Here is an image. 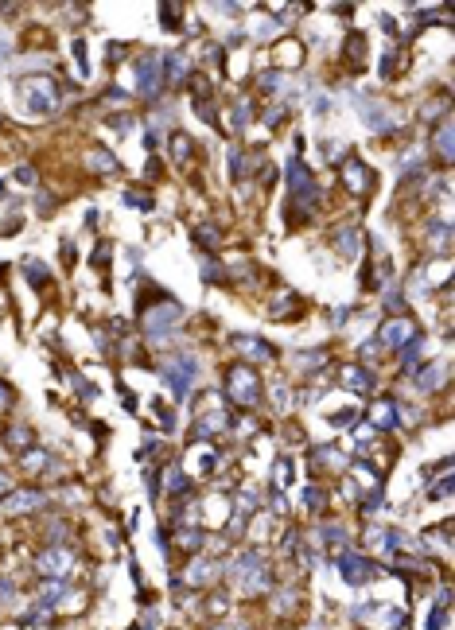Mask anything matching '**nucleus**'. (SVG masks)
<instances>
[{"label":"nucleus","mask_w":455,"mask_h":630,"mask_svg":"<svg viewBox=\"0 0 455 630\" xmlns=\"http://www.w3.org/2000/svg\"><path fill=\"white\" fill-rule=\"evenodd\" d=\"M4 55H8V39H0V59H4Z\"/></svg>","instance_id":"54"},{"label":"nucleus","mask_w":455,"mask_h":630,"mask_svg":"<svg viewBox=\"0 0 455 630\" xmlns=\"http://www.w3.org/2000/svg\"><path fill=\"white\" fill-rule=\"evenodd\" d=\"M12 401H16V393L8 389V381H0V409H12Z\"/></svg>","instance_id":"42"},{"label":"nucleus","mask_w":455,"mask_h":630,"mask_svg":"<svg viewBox=\"0 0 455 630\" xmlns=\"http://www.w3.org/2000/svg\"><path fill=\"white\" fill-rule=\"evenodd\" d=\"M230 175L238 179V175H249V156L241 152V148H230Z\"/></svg>","instance_id":"25"},{"label":"nucleus","mask_w":455,"mask_h":630,"mask_svg":"<svg viewBox=\"0 0 455 630\" xmlns=\"http://www.w3.org/2000/svg\"><path fill=\"white\" fill-rule=\"evenodd\" d=\"M43 502H47L43 490H12V494H8V514H32V509H39Z\"/></svg>","instance_id":"12"},{"label":"nucleus","mask_w":455,"mask_h":630,"mask_svg":"<svg viewBox=\"0 0 455 630\" xmlns=\"http://www.w3.org/2000/svg\"><path fill=\"white\" fill-rule=\"evenodd\" d=\"M226 393L238 405H245V409H253L257 401H261V386H257V374H253L249 366H234L226 377Z\"/></svg>","instance_id":"5"},{"label":"nucleus","mask_w":455,"mask_h":630,"mask_svg":"<svg viewBox=\"0 0 455 630\" xmlns=\"http://www.w3.org/2000/svg\"><path fill=\"white\" fill-rule=\"evenodd\" d=\"M203 277H206V280H226V273H222L218 265H210V261H206V265H203Z\"/></svg>","instance_id":"48"},{"label":"nucleus","mask_w":455,"mask_h":630,"mask_svg":"<svg viewBox=\"0 0 455 630\" xmlns=\"http://www.w3.org/2000/svg\"><path fill=\"white\" fill-rule=\"evenodd\" d=\"M86 164H90L94 171H113V168H117V160L109 156V152H90V156H86Z\"/></svg>","instance_id":"29"},{"label":"nucleus","mask_w":455,"mask_h":630,"mask_svg":"<svg viewBox=\"0 0 455 630\" xmlns=\"http://www.w3.org/2000/svg\"><path fill=\"white\" fill-rule=\"evenodd\" d=\"M447 238H452V226H447V222H436V226H432V242L440 245V249H447Z\"/></svg>","instance_id":"31"},{"label":"nucleus","mask_w":455,"mask_h":630,"mask_svg":"<svg viewBox=\"0 0 455 630\" xmlns=\"http://www.w3.org/2000/svg\"><path fill=\"white\" fill-rule=\"evenodd\" d=\"M447 494H452V475H443V479H440V486L432 490V498H447Z\"/></svg>","instance_id":"45"},{"label":"nucleus","mask_w":455,"mask_h":630,"mask_svg":"<svg viewBox=\"0 0 455 630\" xmlns=\"http://www.w3.org/2000/svg\"><path fill=\"white\" fill-rule=\"evenodd\" d=\"M180 541H183L187 549H199V545H203V537L195 533V529H183V533H180Z\"/></svg>","instance_id":"43"},{"label":"nucleus","mask_w":455,"mask_h":630,"mask_svg":"<svg viewBox=\"0 0 455 630\" xmlns=\"http://www.w3.org/2000/svg\"><path fill=\"white\" fill-rule=\"evenodd\" d=\"M323 541L327 545H343L347 537H343V525H323Z\"/></svg>","instance_id":"35"},{"label":"nucleus","mask_w":455,"mask_h":630,"mask_svg":"<svg viewBox=\"0 0 455 630\" xmlns=\"http://www.w3.org/2000/svg\"><path fill=\"white\" fill-rule=\"evenodd\" d=\"M132 125H136V121H132L129 113H121V117H113V129H121V133H129ZM121 133H117V136H121Z\"/></svg>","instance_id":"46"},{"label":"nucleus","mask_w":455,"mask_h":630,"mask_svg":"<svg viewBox=\"0 0 455 630\" xmlns=\"http://www.w3.org/2000/svg\"><path fill=\"white\" fill-rule=\"evenodd\" d=\"M195 238H199L203 245H218V234L214 230H195Z\"/></svg>","instance_id":"50"},{"label":"nucleus","mask_w":455,"mask_h":630,"mask_svg":"<svg viewBox=\"0 0 455 630\" xmlns=\"http://www.w3.org/2000/svg\"><path fill=\"white\" fill-rule=\"evenodd\" d=\"M144 486L156 494V490H160V471H148V475H144Z\"/></svg>","instance_id":"51"},{"label":"nucleus","mask_w":455,"mask_h":630,"mask_svg":"<svg viewBox=\"0 0 455 630\" xmlns=\"http://www.w3.org/2000/svg\"><path fill=\"white\" fill-rule=\"evenodd\" d=\"M288 183H292V203L304 206V214H312L315 203H319V187H315L312 171L304 168L299 160H292V164H288Z\"/></svg>","instance_id":"4"},{"label":"nucleus","mask_w":455,"mask_h":630,"mask_svg":"<svg viewBox=\"0 0 455 630\" xmlns=\"http://www.w3.org/2000/svg\"><path fill=\"white\" fill-rule=\"evenodd\" d=\"M373 509H382V486H373L370 494L362 498V514H373Z\"/></svg>","instance_id":"32"},{"label":"nucleus","mask_w":455,"mask_h":630,"mask_svg":"<svg viewBox=\"0 0 455 630\" xmlns=\"http://www.w3.org/2000/svg\"><path fill=\"white\" fill-rule=\"evenodd\" d=\"M319 362H323V354H319V351H312V354H296V366H299V370H315Z\"/></svg>","instance_id":"34"},{"label":"nucleus","mask_w":455,"mask_h":630,"mask_svg":"<svg viewBox=\"0 0 455 630\" xmlns=\"http://www.w3.org/2000/svg\"><path fill=\"white\" fill-rule=\"evenodd\" d=\"M343 179H347L350 194H366V191H370V171H366V164L354 160V156L343 164Z\"/></svg>","instance_id":"10"},{"label":"nucleus","mask_w":455,"mask_h":630,"mask_svg":"<svg viewBox=\"0 0 455 630\" xmlns=\"http://www.w3.org/2000/svg\"><path fill=\"white\" fill-rule=\"evenodd\" d=\"M362 43H366L362 36H347V59H350V62H358V55H362Z\"/></svg>","instance_id":"36"},{"label":"nucleus","mask_w":455,"mask_h":630,"mask_svg":"<svg viewBox=\"0 0 455 630\" xmlns=\"http://www.w3.org/2000/svg\"><path fill=\"white\" fill-rule=\"evenodd\" d=\"M249 117H253V113H249V105H245V101H238V105H234V125H245Z\"/></svg>","instance_id":"41"},{"label":"nucleus","mask_w":455,"mask_h":630,"mask_svg":"<svg viewBox=\"0 0 455 630\" xmlns=\"http://www.w3.org/2000/svg\"><path fill=\"white\" fill-rule=\"evenodd\" d=\"M171 148H175V156H180V160L191 156V140H187V136H175V140H171Z\"/></svg>","instance_id":"40"},{"label":"nucleus","mask_w":455,"mask_h":630,"mask_svg":"<svg viewBox=\"0 0 455 630\" xmlns=\"http://www.w3.org/2000/svg\"><path fill=\"white\" fill-rule=\"evenodd\" d=\"M168 490L171 494H187V490H191V479L175 467V471H168Z\"/></svg>","instance_id":"28"},{"label":"nucleus","mask_w":455,"mask_h":630,"mask_svg":"<svg viewBox=\"0 0 455 630\" xmlns=\"http://www.w3.org/2000/svg\"><path fill=\"white\" fill-rule=\"evenodd\" d=\"M443 377H447V366H428V370H420V389H440Z\"/></svg>","instance_id":"19"},{"label":"nucleus","mask_w":455,"mask_h":630,"mask_svg":"<svg viewBox=\"0 0 455 630\" xmlns=\"http://www.w3.org/2000/svg\"><path fill=\"white\" fill-rule=\"evenodd\" d=\"M339 249H343L347 257L358 253V226H343V230H339Z\"/></svg>","instance_id":"24"},{"label":"nucleus","mask_w":455,"mask_h":630,"mask_svg":"<svg viewBox=\"0 0 455 630\" xmlns=\"http://www.w3.org/2000/svg\"><path fill=\"white\" fill-rule=\"evenodd\" d=\"M393 401H378L373 405V412H370V420H373V428H393L397 425V416H393Z\"/></svg>","instance_id":"17"},{"label":"nucleus","mask_w":455,"mask_h":630,"mask_svg":"<svg viewBox=\"0 0 455 630\" xmlns=\"http://www.w3.org/2000/svg\"><path fill=\"white\" fill-rule=\"evenodd\" d=\"M8 494H12V483H8V475L0 471V498H8Z\"/></svg>","instance_id":"53"},{"label":"nucleus","mask_w":455,"mask_h":630,"mask_svg":"<svg viewBox=\"0 0 455 630\" xmlns=\"http://www.w3.org/2000/svg\"><path fill=\"white\" fill-rule=\"evenodd\" d=\"M183 319V307L175 300H168V296H160L156 307H148L144 312V331H148V339H164L175 323Z\"/></svg>","instance_id":"3"},{"label":"nucleus","mask_w":455,"mask_h":630,"mask_svg":"<svg viewBox=\"0 0 455 630\" xmlns=\"http://www.w3.org/2000/svg\"><path fill=\"white\" fill-rule=\"evenodd\" d=\"M160 144V133L156 129H148V133H144V148H156Z\"/></svg>","instance_id":"52"},{"label":"nucleus","mask_w":455,"mask_h":630,"mask_svg":"<svg viewBox=\"0 0 455 630\" xmlns=\"http://www.w3.org/2000/svg\"><path fill=\"white\" fill-rule=\"evenodd\" d=\"M447 627V607H436L428 615V622H424V630H443Z\"/></svg>","instance_id":"30"},{"label":"nucleus","mask_w":455,"mask_h":630,"mask_svg":"<svg viewBox=\"0 0 455 630\" xmlns=\"http://www.w3.org/2000/svg\"><path fill=\"white\" fill-rule=\"evenodd\" d=\"M195 377H199V362H195L191 354H171L168 366H164V381H168V389L175 393L180 401L191 397V386H195Z\"/></svg>","instance_id":"1"},{"label":"nucleus","mask_w":455,"mask_h":630,"mask_svg":"<svg viewBox=\"0 0 455 630\" xmlns=\"http://www.w3.org/2000/svg\"><path fill=\"white\" fill-rule=\"evenodd\" d=\"M382 74H385V78H393V74H397V59H393V51H389V55L382 59Z\"/></svg>","instance_id":"47"},{"label":"nucleus","mask_w":455,"mask_h":630,"mask_svg":"<svg viewBox=\"0 0 455 630\" xmlns=\"http://www.w3.org/2000/svg\"><path fill=\"white\" fill-rule=\"evenodd\" d=\"M24 273H27V280H32L36 288H39V284H47V277H51L47 265H43V261H36V257H24Z\"/></svg>","instance_id":"22"},{"label":"nucleus","mask_w":455,"mask_h":630,"mask_svg":"<svg viewBox=\"0 0 455 630\" xmlns=\"http://www.w3.org/2000/svg\"><path fill=\"white\" fill-rule=\"evenodd\" d=\"M288 471H292V463H288V459H280V463H276V483H280V486H284L288 479H292Z\"/></svg>","instance_id":"44"},{"label":"nucleus","mask_w":455,"mask_h":630,"mask_svg":"<svg viewBox=\"0 0 455 630\" xmlns=\"http://www.w3.org/2000/svg\"><path fill=\"white\" fill-rule=\"evenodd\" d=\"M20 94H24V110L32 117H43V113L59 110V86L51 82V78H27Z\"/></svg>","instance_id":"2"},{"label":"nucleus","mask_w":455,"mask_h":630,"mask_svg":"<svg viewBox=\"0 0 455 630\" xmlns=\"http://www.w3.org/2000/svg\"><path fill=\"white\" fill-rule=\"evenodd\" d=\"M436 148H440L443 164H452V125H440L436 129Z\"/></svg>","instance_id":"26"},{"label":"nucleus","mask_w":455,"mask_h":630,"mask_svg":"<svg viewBox=\"0 0 455 630\" xmlns=\"http://www.w3.org/2000/svg\"><path fill=\"white\" fill-rule=\"evenodd\" d=\"M373 381H378V377H373V370H366V366H347V370H343V386L354 389V393H370Z\"/></svg>","instance_id":"13"},{"label":"nucleus","mask_w":455,"mask_h":630,"mask_svg":"<svg viewBox=\"0 0 455 630\" xmlns=\"http://www.w3.org/2000/svg\"><path fill=\"white\" fill-rule=\"evenodd\" d=\"M20 463H24V471H43L47 467V451L32 444L27 451H20Z\"/></svg>","instance_id":"18"},{"label":"nucleus","mask_w":455,"mask_h":630,"mask_svg":"<svg viewBox=\"0 0 455 630\" xmlns=\"http://www.w3.org/2000/svg\"><path fill=\"white\" fill-rule=\"evenodd\" d=\"M354 101H358V113L362 117H366V121L373 125V129H378V133H385V129H389V113L382 110V105H378V101H373V97H354Z\"/></svg>","instance_id":"14"},{"label":"nucleus","mask_w":455,"mask_h":630,"mask_svg":"<svg viewBox=\"0 0 455 630\" xmlns=\"http://www.w3.org/2000/svg\"><path fill=\"white\" fill-rule=\"evenodd\" d=\"M136 78H140V94L152 101V97L160 94V82H164V71H160V59H156V55L140 59V66H136Z\"/></svg>","instance_id":"9"},{"label":"nucleus","mask_w":455,"mask_h":630,"mask_svg":"<svg viewBox=\"0 0 455 630\" xmlns=\"http://www.w3.org/2000/svg\"><path fill=\"white\" fill-rule=\"evenodd\" d=\"M234 346H238L245 358H253V362H269V358L276 354L273 346H269L265 339H257V335H238V339H234Z\"/></svg>","instance_id":"11"},{"label":"nucleus","mask_w":455,"mask_h":630,"mask_svg":"<svg viewBox=\"0 0 455 630\" xmlns=\"http://www.w3.org/2000/svg\"><path fill=\"white\" fill-rule=\"evenodd\" d=\"M354 420H358V412H354V409H343L339 416H331V425H335V428H347V425H354Z\"/></svg>","instance_id":"37"},{"label":"nucleus","mask_w":455,"mask_h":630,"mask_svg":"<svg viewBox=\"0 0 455 630\" xmlns=\"http://www.w3.org/2000/svg\"><path fill=\"white\" fill-rule=\"evenodd\" d=\"M214 568H218L214 560H195L191 568L183 572V580H187V583H195V588H203L206 580H214Z\"/></svg>","instance_id":"16"},{"label":"nucleus","mask_w":455,"mask_h":630,"mask_svg":"<svg viewBox=\"0 0 455 630\" xmlns=\"http://www.w3.org/2000/svg\"><path fill=\"white\" fill-rule=\"evenodd\" d=\"M417 362H420V335H413V339L401 346V370H413Z\"/></svg>","instance_id":"23"},{"label":"nucleus","mask_w":455,"mask_h":630,"mask_svg":"<svg viewBox=\"0 0 455 630\" xmlns=\"http://www.w3.org/2000/svg\"><path fill=\"white\" fill-rule=\"evenodd\" d=\"M164 78H168V82H180V78H187V59H180V55H168V71H164Z\"/></svg>","instance_id":"27"},{"label":"nucleus","mask_w":455,"mask_h":630,"mask_svg":"<svg viewBox=\"0 0 455 630\" xmlns=\"http://www.w3.org/2000/svg\"><path fill=\"white\" fill-rule=\"evenodd\" d=\"M257 572H261V553H253V549H245V553H238L230 560V580L241 583V588H253Z\"/></svg>","instance_id":"6"},{"label":"nucleus","mask_w":455,"mask_h":630,"mask_svg":"<svg viewBox=\"0 0 455 630\" xmlns=\"http://www.w3.org/2000/svg\"><path fill=\"white\" fill-rule=\"evenodd\" d=\"M413 335H417V331H413L408 319H385L382 335H378V346H385V351H401Z\"/></svg>","instance_id":"8"},{"label":"nucleus","mask_w":455,"mask_h":630,"mask_svg":"<svg viewBox=\"0 0 455 630\" xmlns=\"http://www.w3.org/2000/svg\"><path fill=\"white\" fill-rule=\"evenodd\" d=\"M132 630H148V627H132Z\"/></svg>","instance_id":"55"},{"label":"nucleus","mask_w":455,"mask_h":630,"mask_svg":"<svg viewBox=\"0 0 455 630\" xmlns=\"http://www.w3.org/2000/svg\"><path fill=\"white\" fill-rule=\"evenodd\" d=\"M335 568H339V576H343L347 583H354V588H358V583H366L373 576V564L366 557H358V553H339Z\"/></svg>","instance_id":"7"},{"label":"nucleus","mask_w":455,"mask_h":630,"mask_svg":"<svg viewBox=\"0 0 455 630\" xmlns=\"http://www.w3.org/2000/svg\"><path fill=\"white\" fill-rule=\"evenodd\" d=\"M4 440H8V448H16V451H27V448H32V432H27L24 425H12L8 432H4Z\"/></svg>","instance_id":"20"},{"label":"nucleus","mask_w":455,"mask_h":630,"mask_svg":"<svg viewBox=\"0 0 455 630\" xmlns=\"http://www.w3.org/2000/svg\"><path fill=\"white\" fill-rule=\"evenodd\" d=\"M66 564H71V557H66L62 549H47V553L39 557V572H43V576H66Z\"/></svg>","instance_id":"15"},{"label":"nucleus","mask_w":455,"mask_h":630,"mask_svg":"<svg viewBox=\"0 0 455 630\" xmlns=\"http://www.w3.org/2000/svg\"><path fill=\"white\" fill-rule=\"evenodd\" d=\"M210 630H222V627H210Z\"/></svg>","instance_id":"56"},{"label":"nucleus","mask_w":455,"mask_h":630,"mask_svg":"<svg viewBox=\"0 0 455 630\" xmlns=\"http://www.w3.org/2000/svg\"><path fill=\"white\" fill-rule=\"evenodd\" d=\"M125 203H129V206H140V210H152V194H144V191H129V194H125Z\"/></svg>","instance_id":"33"},{"label":"nucleus","mask_w":455,"mask_h":630,"mask_svg":"<svg viewBox=\"0 0 455 630\" xmlns=\"http://www.w3.org/2000/svg\"><path fill=\"white\" fill-rule=\"evenodd\" d=\"M304 502H308V509H319V502H323V490H319V486H308V490H304Z\"/></svg>","instance_id":"38"},{"label":"nucleus","mask_w":455,"mask_h":630,"mask_svg":"<svg viewBox=\"0 0 455 630\" xmlns=\"http://www.w3.org/2000/svg\"><path fill=\"white\" fill-rule=\"evenodd\" d=\"M71 592V588H66V580H55V583H43V595H39V603L43 607H55L62 599V595Z\"/></svg>","instance_id":"21"},{"label":"nucleus","mask_w":455,"mask_h":630,"mask_svg":"<svg viewBox=\"0 0 455 630\" xmlns=\"http://www.w3.org/2000/svg\"><path fill=\"white\" fill-rule=\"evenodd\" d=\"M16 179H20V183H36V168H24V164H20V168H16Z\"/></svg>","instance_id":"49"},{"label":"nucleus","mask_w":455,"mask_h":630,"mask_svg":"<svg viewBox=\"0 0 455 630\" xmlns=\"http://www.w3.org/2000/svg\"><path fill=\"white\" fill-rule=\"evenodd\" d=\"M160 8H164V12H160V20H164V27H168V32H175V27H180V16L171 12V4H160Z\"/></svg>","instance_id":"39"}]
</instances>
